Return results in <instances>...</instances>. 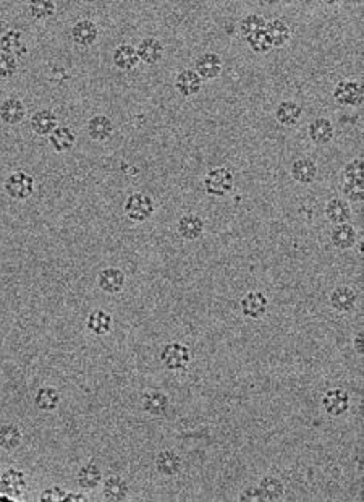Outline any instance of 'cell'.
<instances>
[{"label":"cell","mask_w":364,"mask_h":502,"mask_svg":"<svg viewBox=\"0 0 364 502\" xmlns=\"http://www.w3.org/2000/svg\"><path fill=\"white\" fill-rule=\"evenodd\" d=\"M204 191L211 198H225L235 186V175L228 167H216L206 173L203 180Z\"/></svg>","instance_id":"cell-1"},{"label":"cell","mask_w":364,"mask_h":502,"mask_svg":"<svg viewBox=\"0 0 364 502\" xmlns=\"http://www.w3.org/2000/svg\"><path fill=\"white\" fill-rule=\"evenodd\" d=\"M123 213L134 224L146 222L156 213V203L146 193H133L125 201Z\"/></svg>","instance_id":"cell-2"},{"label":"cell","mask_w":364,"mask_h":502,"mask_svg":"<svg viewBox=\"0 0 364 502\" xmlns=\"http://www.w3.org/2000/svg\"><path fill=\"white\" fill-rule=\"evenodd\" d=\"M3 189H6V193L12 200L25 201L31 198L32 193H34L36 184L34 178L30 173H26L25 171H17L7 177Z\"/></svg>","instance_id":"cell-3"},{"label":"cell","mask_w":364,"mask_h":502,"mask_svg":"<svg viewBox=\"0 0 364 502\" xmlns=\"http://www.w3.org/2000/svg\"><path fill=\"white\" fill-rule=\"evenodd\" d=\"M334 99L342 107H359L363 104V84L358 79H340L334 88Z\"/></svg>","instance_id":"cell-4"},{"label":"cell","mask_w":364,"mask_h":502,"mask_svg":"<svg viewBox=\"0 0 364 502\" xmlns=\"http://www.w3.org/2000/svg\"><path fill=\"white\" fill-rule=\"evenodd\" d=\"M161 361L167 369H170V371H180V369H185L191 361L190 347L181 344V342H170V344L164 345V349H162Z\"/></svg>","instance_id":"cell-5"},{"label":"cell","mask_w":364,"mask_h":502,"mask_svg":"<svg viewBox=\"0 0 364 502\" xmlns=\"http://www.w3.org/2000/svg\"><path fill=\"white\" fill-rule=\"evenodd\" d=\"M28 490L26 475L17 468H8L0 475V492L10 499H18L25 496Z\"/></svg>","instance_id":"cell-6"},{"label":"cell","mask_w":364,"mask_h":502,"mask_svg":"<svg viewBox=\"0 0 364 502\" xmlns=\"http://www.w3.org/2000/svg\"><path fill=\"white\" fill-rule=\"evenodd\" d=\"M350 405H352V398H350V394L345 389H329L322 396V408H324L325 414L329 416H334V418L347 414L350 410Z\"/></svg>","instance_id":"cell-7"},{"label":"cell","mask_w":364,"mask_h":502,"mask_svg":"<svg viewBox=\"0 0 364 502\" xmlns=\"http://www.w3.org/2000/svg\"><path fill=\"white\" fill-rule=\"evenodd\" d=\"M240 308L243 316L258 321V319H263L269 311V298L259 290H251V292L243 295Z\"/></svg>","instance_id":"cell-8"},{"label":"cell","mask_w":364,"mask_h":502,"mask_svg":"<svg viewBox=\"0 0 364 502\" xmlns=\"http://www.w3.org/2000/svg\"><path fill=\"white\" fill-rule=\"evenodd\" d=\"M329 303L330 308H332L335 313L340 314L352 313L358 305L356 290L350 287V285H338V287H335L332 292H330Z\"/></svg>","instance_id":"cell-9"},{"label":"cell","mask_w":364,"mask_h":502,"mask_svg":"<svg viewBox=\"0 0 364 502\" xmlns=\"http://www.w3.org/2000/svg\"><path fill=\"white\" fill-rule=\"evenodd\" d=\"M194 72L199 75V78L206 79V81H212L217 79L222 75L223 62L222 57L217 52H204L201 54L194 62Z\"/></svg>","instance_id":"cell-10"},{"label":"cell","mask_w":364,"mask_h":502,"mask_svg":"<svg viewBox=\"0 0 364 502\" xmlns=\"http://www.w3.org/2000/svg\"><path fill=\"white\" fill-rule=\"evenodd\" d=\"M176 232L186 242L199 240L206 232V222H204L201 215L194 213L183 214L176 222Z\"/></svg>","instance_id":"cell-11"},{"label":"cell","mask_w":364,"mask_h":502,"mask_svg":"<svg viewBox=\"0 0 364 502\" xmlns=\"http://www.w3.org/2000/svg\"><path fill=\"white\" fill-rule=\"evenodd\" d=\"M127 284V276L120 267H105L97 274V287L109 295H117Z\"/></svg>","instance_id":"cell-12"},{"label":"cell","mask_w":364,"mask_h":502,"mask_svg":"<svg viewBox=\"0 0 364 502\" xmlns=\"http://www.w3.org/2000/svg\"><path fill=\"white\" fill-rule=\"evenodd\" d=\"M99 37V28L90 18L78 20L72 26V39L79 48H90Z\"/></svg>","instance_id":"cell-13"},{"label":"cell","mask_w":364,"mask_h":502,"mask_svg":"<svg viewBox=\"0 0 364 502\" xmlns=\"http://www.w3.org/2000/svg\"><path fill=\"white\" fill-rule=\"evenodd\" d=\"M307 136L317 146H325L335 138V126L325 117H317L307 125Z\"/></svg>","instance_id":"cell-14"},{"label":"cell","mask_w":364,"mask_h":502,"mask_svg":"<svg viewBox=\"0 0 364 502\" xmlns=\"http://www.w3.org/2000/svg\"><path fill=\"white\" fill-rule=\"evenodd\" d=\"M139 62L146 65H156L162 60L165 52V46L157 37H144L136 48Z\"/></svg>","instance_id":"cell-15"},{"label":"cell","mask_w":364,"mask_h":502,"mask_svg":"<svg viewBox=\"0 0 364 502\" xmlns=\"http://www.w3.org/2000/svg\"><path fill=\"white\" fill-rule=\"evenodd\" d=\"M358 242V232L352 224H338L334 225L332 232H330V243L335 250L338 251H348L356 245Z\"/></svg>","instance_id":"cell-16"},{"label":"cell","mask_w":364,"mask_h":502,"mask_svg":"<svg viewBox=\"0 0 364 502\" xmlns=\"http://www.w3.org/2000/svg\"><path fill=\"white\" fill-rule=\"evenodd\" d=\"M201 88H203V79L193 68H183L176 73L175 89L180 96L193 97L201 91Z\"/></svg>","instance_id":"cell-17"},{"label":"cell","mask_w":364,"mask_h":502,"mask_svg":"<svg viewBox=\"0 0 364 502\" xmlns=\"http://www.w3.org/2000/svg\"><path fill=\"white\" fill-rule=\"evenodd\" d=\"M324 215L334 225L347 224L353 215L352 204L343 198H330L324 206Z\"/></svg>","instance_id":"cell-18"},{"label":"cell","mask_w":364,"mask_h":502,"mask_svg":"<svg viewBox=\"0 0 364 502\" xmlns=\"http://www.w3.org/2000/svg\"><path fill=\"white\" fill-rule=\"evenodd\" d=\"M26 119V104L20 97L10 96L0 104V120L7 125H18Z\"/></svg>","instance_id":"cell-19"},{"label":"cell","mask_w":364,"mask_h":502,"mask_svg":"<svg viewBox=\"0 0 364 502\" xmlns=\"http://www.w3.org/2000/svg\"><path fill=\"white\" fill-rule=\"evenodd\" d=\"M156 470L159 475L162 476H175L181 472V467H183V461H181V455L172 449L161 450L156 455Z\"/></svg>","instance_id":"cell-20"},{"label":"cell","mask_w":364,"mask_h":502,"mask_svg":"<svg viewBox=\"0 0 364 502\" xmlns=\"http://www.w3.org/2000/svg\"><path fill=\"white\" fill-rule=\"evenodd\" d=\"M0 52H6L17 60L28 54V46L23 41V32L20 30H7L0 36Z\"/></svg>","instance_id":"cell-21"},{"label":"cell","mask_w":364,"mask_h":502,"mask_svg":"<svg viewBox=\"0 0 364 502\" xmlns=\"http://www.w3.org/2000/svg\"><path fill=\"white\" fill-rule=\"evenodd\" d=\"M292 178L298 184L301 185H311L312 182L317 178V173H319V167L314 159L311 157H300L296 161H293L292 168H290Z\"/></svg>","instance_id":"cell-22"},{"label":"cell","mask_w":364,"mask_h":502,"mask_svg":"<svg viewBox=\"0 0 364 502\" xmlns=\"http://www.w3.org/2000/svg\"><path fill=\"white\" fill-rule=\"evenodd\" d=\"M112 62L120 72H132L138 67L139 57L136 52V48H133L128 42H123V44H119L112 54Z\"/></svg>","instance_id":"cell-23"},{"label":"cell","mask_w":364,"mask_h":502,"mask_svg":"<svg viewBox=\"0 0 364 502\" xmlns=\"http://www.w3.org/2000/svg\"><path fill=\"white\" fill-rule=\"evenodd\" d=\"M30 125L31 130L37 136H49L59 126L57 114L52 109H48V107L46 109H39L32 114Z\"/></svg>","instance_id":"cell-24"},{"label":"cell","mask_w":364,"mask_h":502,"mask_svg":"<svg viewBox=\"0 0 364 502\" xmlns=\"http://www.w3.org/2000/svg\"><path fill=\"white\" fill-rule=\"evenodd\" d=\"M114 128H115L114 122H112L107 115H102V114L91 117V119L88 120V125H86V130H88V135H90V138L92 139V142H97V143L107 142V139L112 136V133H114Z\"/></svg>","instance_id":"cell-25"},{"label":"cell","mask_w":364,"mask_h":502,"mask_svg":"<svg viewBox=\"0 0 364 502\" xmlns=\"http://www.w3.org/2000/svg\"><path fill=\"white\" fill-rule=\"evenodd\" d=\"M49 143L55 153H68L77 144V133H74L72 126L59 125L49 135Z\"/></svg>","instance_id":"cell-26"},{"label":"cell","mask_w":364,"mask_h":502,"mask_svg":"<svg viewBox=\"0 0 364 502\" xmlns=\"http://www.w3.org/2000/svg\"><path fill=\"white\" fill-rule=\"evenodd\" d=\"M170 398L165 392L161 391H149L143 394L141 397V407L146 414L152 416H161L169 410Z\"/></svg>","instance_id":"cell-27"},{"label":"cell","mask_w":364,"mask_h":502,"mask_svg":"<svg viewBox=\"0 0 364 502\" xmlns=\"http://www.w3.org/2000/svg\"><path fill=\"white\" fill-rule=\"evenodd\" d=\"M274 117L282 126H295L303 117V107L295 101H282L275 107Z\"/></svg>","instance_id":"cell-28"},{"label":"cell","mask_w":364,"mask_h":502,"mask_svg":"<svg viewBox=\"0 0 364 502\" xmlns=\"http://www.w3.org/2000/svg\"><path fill=\"white\" fill-rule=\"evenodd\" d=\"M112 326H114V318H112L110 313H107L105 309L96 308L90 313V316L86 319V327L88 331L92 332L94 336H105L112 331Z\"/></svg>","instance_id":"cell-29"},{"label":"cell","mask_w":364,"mask_h":502,"mask_svg":"<svg viewBox=\"0 0 364 502\" xmlns=\"http://www.w3.org/2000/svg\"><path fill=\"white\" fill-rule=\"evenodd\" d=\"M265 32H267L272 48H285L288 42L292 41V30L285 21L280 18L267 21L265 25Z\"/></svg>","instance_id":"cell-30"},{"label":"cell","mask_w":364,"mask_h":502,"mask_svg":"<svg viewBox=\"0 0 364 502\" xmlns=\"http://www.w3.org/2000/svg\"><path fill=\"white\" fill-rule=\"evenodd\" d=\"M102 494L107 501H125L130 494V485L127 480L119 475H110L104 480Z\"/></svg>","instance_id":"cell-31"},{"label":"cell","mask_w":364,"mask_h":502,"mask_svg":"<svg viewBox=\"0 0 364 502\" xmlns=\"http://www.w3.org/2000/svg\"><path fill=\"white\" fill-rule=\"evenodd\" d=\"M258 491L261 501H280L285 496V485H283V481L280 478L267 475L259 481Z\"/></svg>","instance_id":"cell-32"},{"label":"cell","mask_w":364,"mask_h":502,"mask_svg":"<svg viewBox=\"0 0 364 502\" xmlns=\"http://www.w3.org/2000/svg\"><path fill=\"white\" fill-rule=\"evenodd\" d=\"M77 480L83 490H96L97 486L102 485L104 476H102V470L94 462H88L78 470Z\"/></svg>","instance_id":"cell-33"},{"label":"cell","mask_w":364,"mask_h":502,"mask_svg":"<svg viewBox=\"0 0 364 502\" xmlns=\"http://www.w3.org/2000/svg\"><path fill=\"white\" fill-rule=\"evenodd\" d=\"M23 433L17 425L6 423L0 426V449L12 452L21 445Z\"/></svg>","instance_id":"cell-34"},{"label":"cell","mask_w":364,"mask_h":502,"mask_svg":"<svg viewBox=\"0 0 364 502\" xmlns=\"http://www.w3.org/2000/svg\"><path fill=\"white\" fill-rule=\"evenodd\" d=\"M34 403L39 410L52 412L60 403V392L52 386H43L37 389Z\"/></svg>","instance_id":"cell-35"},{"label":"cell","mask_w":364,"mask_h":502,"mask_svg":"<svg viewBox=\"0 0 364 502\" xmlns=\"http://www.w3.org/2000/svg\"><path fill=\"white\" fill-rule=\"evenodd\" d=\"M57 6L52 0H30L28 2V15L36 21H44L54 17Z\"/></svg>","instance_id":"cell-36"},{"label":"cell","mask_w":364,"mask_h":502,"mask_svg":"<svg viewBox=\"0 0 364 502\" xmlns=\"http://www.w3.org/2000/svg\"><path fill=\"white\" fill-rule=\"evenodd\" d=\"M265 25H267V20L263 15H259V13H250V15L241 18L240 26L238 28H240L243 37H248L254 35V32L265 30Z\"/></svg>","instance_id":"cell-37"},{"label":"cell","mask_w":364,"mask_h":502,"mask_svg":"<svg viewBox=\"0 0 364 502\" xmlns=\"http://www.w3.org/2000/svg\"><path fill=\"white\" fill-rule=\"evenodd\" d=\"M245 39H246V44H248V48L253 50L254 54L263 55V54H267L272 50V42H270L265 30L254 32V35L245 37Z\"/></svg>","instance_id":"cell-38"},{"label":"cell","mask_w":364,"mask_h":502,"mask_svg":"<svg viewBox=\"0 0 364 502\" xmlns=\"http://www.w3.org/2000/svg\"><path fill=\"white\" fill-rule=\"evenodd\" d=\"M343 184L347 182H363V159L356 157L350 161L347 166L343 167Z\"/></svg>","instance_id":"cell-39"},{"label":"cell","mask_w":364,"mask_h":502,"mask_svg":"<svg viewBox=\"0 0 364 502\" xmlns=\"http://www.w3.org/2000/svg\"><path fill=\"white\" fill-rule=\"evenodd\" d=\"M18 60L6 52H0V79H8L17 73Z\"/></svg>","instance_id":"cell-40"},{"label":"cell","mask_w":364,"mask_h":502,"mask_svg":"<svg viewBox=\"0 0 364 502\" xmlns=\"http://www.w3.org/2000/svg\"><path fill=\"white\" fill-rule=\"evenodd\" d=\"M343 195L347 196V201H353V203H361L364 196V184L363 182H347L342 186Z\"/></svg>","instance_id":"cell-41"},{"label":"cell","mask_w":364,"mask_h":502,"mask_svg":"<svg viewBox=\"0 0 364 502\" xmlns=\"http://www.w3.org/2000/svg\"><path fill=\"white\" fill-rule=\"evenodd\" d=\"M65 494H67V491L62 490L60 486H52V487H48V490L43 491V494H41L39 501L41 502H57V501H63Z\"/></svg>","instance_id":"cell-42"},{"label":"cell","mask_w":364,"mask_h":502,"mask_svg":"<svg viewBox=\"0 0 364 502\" xmlns=\"http://www.w3.org/2000/svg\"><path fill=\"white\" fill-rule=\"evenodd\" d=\"M238 501H240V502H259L261 496H259L258 486L246 487V490L243 491L240 496H238Z\"/></svg>","instance_id":"cell-43"},{"label":"cell","mask_w":364,"mask_h":502,"mask_svg":"<svg viewBox=\"0 0 364 502\" xmlns=\"http://www.w3.org/2000/svg\"><path fill=\"white\" fill-rule=\"evenodd\" d=\"M363 342H364V337H363V331H358L356 336H354L353 339V349L354 351H356L358 356H363L364 350H363Z\"/></svg>","instance_id":"cell-44"},{"label":"cell","mask_w":364,"mask_h":502,"mask_svg":"<svg viewBox=\"0 0 364 502\" xmlns=\"http://www.w3.org/2000/svg\"><path fill=\"white\" fill-rule=\"evenodd\" d=\"M90 499L85 494H78V492H67L63 497V502H88Z\"/></svg>","instance_id":"cell-45"}]
</instances>
